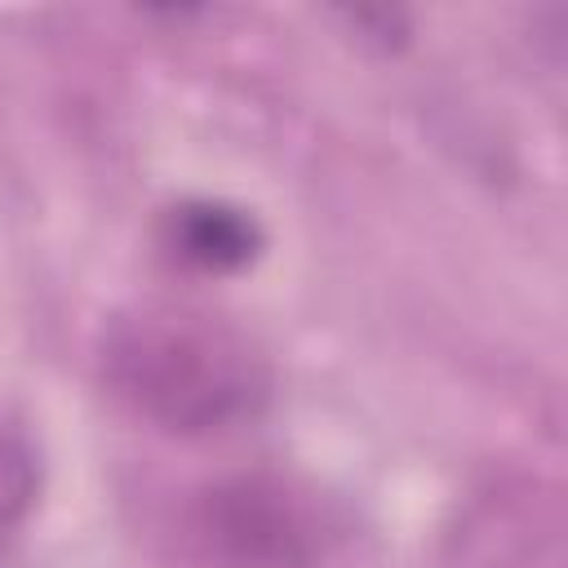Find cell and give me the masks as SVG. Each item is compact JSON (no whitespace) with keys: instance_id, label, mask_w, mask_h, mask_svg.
Listing matches in <instances>:
<instances>
[{"instance_id":"cell-1","label":"cell","mask_w":568,"mask_h":568,"mask_svg":"<svg viewBox=\"0 0 568 568\" xmlns=\"http://www.w3.org/2000/svg\"><path fill=\"white\" fill-rule=\"evenodd\" d=\"M102 377L169 435H226L271 399L266 355L231 320L191 306H138L102 333Z\"/></svg>"},{"instance_id":"cell-2","label":"cell","mask_w":568,"mask_h":568,"mask_svg":"<svg viewBox=\"0 0 568 568\" xmlns=\"http://www.w3.org/2000/svg\"><path fill=\"white\" fill-rule=\"evenodd\" d=\"M186 532L209 568H320L324 559L315 506L266 470L209 484L191 501Z\"/></svg>"},{"instance_id":"cell-3","label":"cell","mask_w":568,"mask_h":568,"mask_svg":"<svg viewBox=\"0 0 568 568\" xmlns=\"http://www.w3.org/2000/svg\"><path fill=\"white\" fill-rule=\"evenodd\" d=\"M439 568H564V497L537 475H493L444 532Z\"/></svg>"},{"instance_id":"cell-4","label":"cell","mask_w":568,"mask_h":568,"mask_svg":"<svg viewBox=\"0 0 568 568\" xmlns=\"http://www.w3.org/2000/svg\"><path fill=\"white\" fill-rule=\"evenodd\" d=\"M164 248L204 275H226L262 253V226L235 204L186 200L164 217Z\"/></svg>"},{"instance_id":"cell-5","label":"cell","mask_w":568,"mask_h":568,"mask_svg":"<svg viewBox=\"0 0 568 568\" xmlns=\"http://www.w3.org/2000/svg\"><path fill=\"white\" fill-rule=\"evenodd\" d=\"M40 497V457L27 435L0 426V537L13 532Z\"/></svg>"}]
</instances>
